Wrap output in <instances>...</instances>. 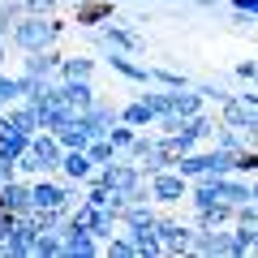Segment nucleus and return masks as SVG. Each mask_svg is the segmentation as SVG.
Segmentation results:
<instances>
[{
    "label": "nucleus",
    "mask_w": 258,
    "mask_h": 258,
    "mask_svg": "<svg viewBox=\"0 0 258 258\" xmlns=\"http://www.w3.org/2000/svg\"><path fill=\"white\" fill-rule=\"evenodd\" d=\"M64 35V22L60 18H43V13H22L18 22H13V35L9 43L18 47L22 56L26 52H43V47H56Z\"/></svg>",
    "instance_id": "nucleus-1"
},
{
    "label": "nucleus",
    "mask_w": 258,
    "mask_h": 258,
    "mask_svg": "<svg viewBox=\"0 0 258 258\" xmlns=\"http://www.w3.org/2000/svg\"><path fill=\"white\" fill-rule=\"evenodd\" d=\"M120 155L138 159L147 176H155V172H164V168H172V164H176V155L164 147V138H159V134H147V129H138L134 147H129V151H120Z\"/></svg>",
    "instance_id": "nucleus-2"
},
{
    "label": "nucleus",
    "mask_w": 258,
    "mask_h": 258,
    "mask_svg": "<svg viewBox=\"0 0 258 258\" xmlns=\"http://www.w3.org/2000/svg\"><path fill=\"white\" fill-rule=\"evenodd\" d=\"M189 176L176 172V168H164V172L151 176V198H155L159 207H176V203H189Z\"/></svg>",
    "instance_id": "nucleus-3"
},
{
    "label": "nucleus",
    "mask_w": 258,
    "mask_h": 258,
    "mask_svg": "<svg viewBox=\"0 0 258 258\" xmlns=\"http://www.w3.org/2000/svg\"><path fill=\"white\" fill-rule=\"evenodd\" d=\"M103 64H108L112 74H120L125 82H138V86H151V64H138L129 52H120V47H108L103 43Z\"/></svg>",
    "instance_id": "nucleus-4"
},
{
    "label": "nucleus",
    "mask_w": 258,
    "mask_h": 258,
    "mask_svg": "<svg viewBox=\"0 0 258 258\" xmlns=\"http://www.w3.org/2000/svg\"><path fill=\"white\" fill-rule=\"evenodd\" d=\"M91 254H103V241L95 237L86 224H64V258H91Z\"/></svg>",
    "instance_id": "nucleus-5"
},
{
    "label": "nucleus",
    "mask_w": 258,
    "mask_h": 258,
    "mask_svg": "<svg viewBox=\"0 0 258 258\" xmlns=\"http://www.w3.org/2000/svg\"><path fill=\"white\" fill-rule=\"evenodd\" d=\"M56 95H60L64 103L74 112H86V108H95V82L91 78H56Z\"/></svg>",
    "instance_id": "nucleus-6"
},
{
    "label": "nucleus",
    "mask_w": 258,
    "mask_h": 258,
    "mask_svg": "<svg viewBox=\"0 0 258 258\" xmlns=\"http://www.w3.org/2000/svg\"><path fill=\"white\" fill-rule=\"evenodd\" d=\"M155 232H159V241H164V254H189L194 224H181V220H172V215H159Z\"/></svg>",
    "instance_id": "nucleus-7"
},
{
    "label": "nucleus",
    "mask_w": 258,
    "mask_h": 258,
    "mask_svg": "<svg viewBox=\"0 0 258 258\" xmlns=\"http://www.w3.org/2000/svg\"><path fill=\"white\" fill-rule=\"evenodd\" d=\"M35 237H39L35 211H30V215H18V228H13V237L5 241L0 254H5V258H26V254H35Z\"/></svg>",
    "instance_id": "nucleus-8"
},
{
    "label": "nucleus",
    "mask_w": 258,
    "mask_h": 258,
    "mask_svg": "<svg viewBox=\"0 0 258 258\" xmlns=\"http://www.w3.org/2000/svg\"><path fill=\"white\" fill-rule=\"evenodd\" d=\"M0 207L13 211V215H30V211H35V194H30L26 176H13V181L0 185Z\"/></svg>",
    "instance_id": "nucleus-9"
},
{
    "label": "nucleus",
    "mask_w": 258,
    "mask_h": 258,
    "mask_svg": "<svg viewBox=\"0 0 258 258\" xmlns=\"http://www.w3.org/2000/svg\"><path fill=\"white\" fill-rule=\"evenodd\" d=\"M108 43V47H120V52H142V35L138 30H129V22H103L99 26V47Z\"/></svg>",
    "instance_id": "nucleus-10"
},
{
    "label": "nucleus",
    "mask_w": 258,
    "mask_h": 258,
    "mask_svg": "<svg viewBox=\"0 0 258 258\" xmlns=\"http://www.w3.org/2000/svg\"><path fill=\"white\" fill-rule=\"evenodd\" d=\"M56 138H60V147H64V151H86L95 134H91V120H86L82 112H74V116L64 120L60 129H56Z\"/></svg>",
    "instance_id": "nucleus-11"
},
{
    "label": "nucleus",
    "mask_w": 258,
    "mask_h": 258,
    "mask_svg": "<svg viewBox=\"0 0 258 258\" xmlns=\"http://www.w3.org/2000/svg\"><path fill=\"white\" fill-rule=\"evenodd\" d=\"M60 60L64 56L56 52V47H43V52H26V60H22V74H35V78H60Z\"/></svg>",
    "instance_id": "nucleus-12"
},
{
    "label": "nucleus",
    "mask_w": 258,
    "mask_h": 258,
    "mask_svg": "<svg viewBox=\"0 0 258 258\" xmlns=\"http://www.w3.org/2000/svg\"><path fill=\"white\" fill-rule=\"evenodd\" d=\"M30 151H35V155L43 159V168H47V172H60V159H64V147H60V138H56L52 129H39L35 138H30Z\"/></svg>",
    "instance_id": "nucleus-13"
},
{
    "label": "nucleus",
    "mask_w": 258,
    "mask_h": 258,
    "mask_svg": "<svg viewBox=\"0 0 258 258\" xmlns=\"http://www.w3.org/2000/svg\"><path fill=\"white\" fill-rule=\"evenodd\" d=\"M35 112H39V129H52V134H56V129H60L69 116H74V108H69V103H64L56 91L47 95L43 103H35Z\"/></svg>",
    "instance_id": "nucleus-14"
},
{
    "label": "nucleus",
    "mask_w": 258,
    "mask_h": 258,
    "mask_svg": "<svg viewBox=\"0 0 258 258\" xmlns=\"http://www.w3.org/2000/svg\"><path fill=\"white\" fill-rule=\"evenodd\" d=\"M82 116L91 120V134H95V138H108V134H112V125L120 120V108H116L112 99H95V108H86Z\"/></svg>",
    "instance_id": "nucleus-15"
},
{
    "label": "nucleus",
    "mask_w": 258,
    "mask_h": 258,
    "mask_svg": "<svg viewBox=\"0 0 258 258\" xmlns=\"http://www.w3.org/2000/svg\"><path fill=\"white\" fill-rule=\"evenodd\" d=\"M30 138L35 134H22L9 125V116H0V159H22L30 151Z\"/></svg>",
    "instance_id": "nucleus-16"
},
{
    "label": "nucleus",
    "mask_w": 258,
    "mask_h": 258,
    "mask_svg": "<svg viewBox=\"0 0 258 258\" xmlns=\"http://www.w3.org/2000/svg\"><path fill=\"white\" fill-rule=\"evenodd\" d=\"M56 176H64V181H91L95 176V159H91V151H64V159H60V172Z\"/></svg>",
    "instance_id": "nucleus-17"
},
{
    "label": "nucleus",
    "mask_w": 258,
    "mask_h": 258,
    "mask_svg": "<svg viewBox=\"0 0 258 258\" xmlns=\"http://www.w3.org/2000/svg\"><path fill=\"white\" fill-rule=\"evenodd\" d=\"M112 0H78L74 5V22L78 26H103V22H112Z\"/></svg>",
    "instance_id": "nucleus-18"
},
{
    "label": "nucleus",
    "mask_w": 258,
    "mask_h": 258,
    "mask_svg": "<svg viewBox=\"0 0 258 258\" xmlns=\"http://www.w3.org/2000/svg\"><path fill=\"white\" fill-rule=\"evenodd\" d=\"M120 120L125 125H134V129H155V108H151V99L147 95H138V99H129V103H120Z\"/></svg>",
    "instance_id": "nucleus-19"
},
{
    "label": "nucleus",
    "mask_w": 258,
    "mask_h": 258,
    "mask_svg": "<svg viewBox=\"0 0 258 258\" xmlns=\"http://www.w3.org/2000/svg\"><path fill=\"white\" fill-rule=\"evenodd\" d=\"M232 220H237V207L232 203H211V207H198L194 211V224L198 228H228Z\"/></svg>",
    "instance_id": "nucleus-20"
},
{
    "label": "nucleus",
    "mask_w": 258,
    "mask_h": 258,
    "mask_svg": "<svg viewBox=\"0 0 258 258\" xmlns=\"http://www.w3.org/2000/svg\"><path fill=\"white\" fill-rule=\"evenodd\" d=\"M125 232H129V241H134V249H138V258L164 254V241H159L155 224H134V228H125Z\"/></svg>",
    "instance_id": "nucleus-21"
},
{
    "label": "nucleus",
    "mask_w": 258,
    "mask_h": 258,
    "mask_svg": "<svg viewBox=\"0 0 258 258\" xmlns=\"http://www.w3.org/2000/svg\"><path fill=\"white\" fill-rule=\"evenodd\" d=\"M5 116H9V125L22 129V134H39V112H35V103L18 99V103H9V108H5Z\"/></svg>",
    "instance_id": "nucleus-22"
},
{
    "label": "nucleus",
    "mask_w": 258,
    "mask_h": 258,
    "mask_svg": "<svg viewBox=\"0 0 258 258\" xmlns=\"http://www.w3.org/2000/svg\"><path fill=\"white\" fill-rule=\"evenodd\" d=\"M172 112L189 120V116H198V112H207V99L198 95V86H185V91L172 95Z\"/></svg>",
    "instance_id": "nucleus-23"
},
{
    "label": "nucleus",
    "mask_w": 258,
    "mask_h": 258,
    "mask_svg": "<svg viewBox=\"0 0 258 258\" xmlns=\"http://www.w3.org/2000/svg\"><path fill=\"white\" fill-rule=\"evenodd\" d=\"M189 254H220V228H198L194 224V237H189Z\"/></svg>",
    "instance_id": "nucleus-24"
},
{
    "label": "nucleus",
    "mask_w": 258,
    "mask_h": 258,
    "mask_svg": "<svg viewBox=\"0 0 258 258\" xmlns=\"http://www.w3.org/2000/svg\"><path fill=\"white\" fill-rule=\"evenodd\" d=\"M95 56H64L60 60V78H95Z\"/></svg>",
    "instance_id": "nucleus-25"
},
{
    "label": "nucleus",
    "mask_w": 258,
    "mask_h": 258,
    "mask_svg": "<svg viewBox=\"0 0 258 258\" xmlns=\"http://www.w3.org/2000/svg\"><path fill=\"white\" fill-rule=\"evenodd\" d=\"M151 86H168V91H185V86H194L185 74H176V69H164V64H151Z\"/></svg>",
    "instance_id": "nucleus-26"
},
{
    "label": "nucleus",
    "mask_w": 258,
    "mask_h": 258,
    "mask_svg": "<svg viewBox=\"0 0 258 258\" xmlns=\"http://www.w3.org/2000/svg\"><path fill=\"white\" fill-rule=\"evenodd\" d=\"M211 147H220V151H232V155H237V151H241V147H249V142H245V134H241V129H232V125H224V120H220V129H215Z\"/></svg>",
    "instance_id": "nucleus-27"
},
{
    "label": "nucleus",
    "mask_w": 258,
    "mask_h": 258,
    "mask_svg": "<svg viewBox=\"0 0 258 258\" xmlns=\"http://www.w3.org/2000/svg\"><path fill=\"white\" fill-rule=\"evenodd\" d=\"M103 254H108V258H138V249H134V241H129V232L120 228L116 237H108V241H103Z\"/></svg>",
    "instance_id": "nucleus-28"
},
{
    "label": "nucleus",
    "mask_w": 258,
    "mask_h": 258,
    "mask_svg": "<svg viewBox=\"0 0 258 258\" xmlns=\"http://www.w3.org/2000/svg\"><path fill=\"white\" fill-rule=\"evenodd\" d=\"M64 254V232H39L35 237V258H52Z\"/></svg>",
    "instance_id": "nucleus-29"
},
{
    "label": "nucleus",
    "mask_w": 258,
    "mask_h": 258,
    "mask_svg": "<svg viewBox=\"0 0 258 258\" xmlns=\"http://www.w3.org/2000/svg\"><path fill=\"white\" fill-rule=\"evenodd\" d=\"M91 159H95V168H103V164H112V159H120V151H116V142L112 138H91Z\"/></svg>",
    "instance_id": "nucleus-30"
},
{
    "label": "nucleus",
    "mask_w": 258,
    "mask_h": 258,
    "mask_svg": "<svg viewBox=\"0 0 258 258\" xmlns=\"http://www.w3.org/2000/svg\"><path fill=\"white\" fill-rule=\"evenodd\" d=\"M189 129H194V138H198V142H211L215 129H220V120H215L211 112H198V116H189Z\"/></svg>",
    "instance_id": "nucleus-31"
},
{
    "label": "nucleus",
    "mask_w": 258,
    "mask_h": 258,
    "mask_svg": "<svg viewBox=\"0 0 258 258\" xmlns=\"http://www.w3.org/2000/svg\"><path fill=\"white\" fill-rule=\"evenodd\" d=\"M18 99H22L18 74H5V69H0V108H9V103H18Z\"/></svg>",
    "instance_id": "nucleus-32"
},
{
    "label": "nucleus",
    "mask_w": 258,
    "mask_h": 258,
    "mask_svg": "<svg viewBox=\"0 0 258 258\" xmlns=\"http://www.w3.org/2000/svg\"><path fill=\"white\" fill-rule=\"evenodd\" d=\"M232 168H237L241 176H258V147H241L237 155H232Z\"/></svg>",
    "instance_id": "nucleus-33"
},
{
    "label": "nucleus",
    "mask_w": 258,
    "mask_h": 258,
    "mask_svg": "<svg viewBox=\"0 0 258 258\" xmlns=\"http://www.w3.org/2000/svg\"><path fill=\"white\" fill-rule=\"evenodd\" d=\"M194 86H198V95H203L207 103H215V108H220L224 99H232V91H228L224 82H194Z\"/></svg>",
    "instance_id": "nucleus-34"
},
{
    "label": "nucleus",
    "mask_w": 258,
    "mask_h": 258,
    "mask_svg": "<svg viewBox=\"0 0 258 258\" xmlns=\"http://www.w3.org/2000/svg\"><path fill=\"white\" fill-rule=\"evenodd\" d=\"M18 176H26V181H35V176H47V168H43V159H39L35 151H26V155L18 159Z\"/></svg>",
    "instance_id": "nucleus-35"
},
{
    "label": "nucleus",
    "mask_w": 258,
    "mask_h": 258,
    "mask_svg": "<svg viewBox=\"0 0 258 258\" xmlns=\"http://www.w3.org/2000/svg\"><path fill=\"white\" fill-rule=\"evenodd\" d=\"M108 138L116 142V151H129V147H134V138H138V129H134V125H125V120H116Z\"/></svg>",
    "instance_id": "nucleus-36"
},
{
    "label": "nucleus",
    "mask_w": 258,
    "mask_h": 258,
    "mask_svg": "<svg viewBox=\"0 0 258 258\" xmlns=\"http://www.w3.org/2000/svg\"><path fill=\"white\" fill-rule=\"evenodd\" d=\"M232 78H237V82H254V78H258V60H237V64H232Z\"/></svg>",
    "instance_id": "nucleus-37"
},
{
    "label": "nucleus",
    "mask_w": 258,
    "mask_h": 258,
    "mask_svg": "<svg viewBox=\"0 0 258 258\" xmlns=\"http://www.w3.org/2000/svg\"><path fill=\"white\" fill-rule=\"evenodd\" d=\"M13 228H18V215H13V211H5V207H0V249H5V241L13 237Z\"/></svg>",
    "instance_id": "nucleus-38"
},
{
    "label": "nucleus",
    "mask_w": 258,
    "mask_h": 258,
    "mask_svg": "<svg viewBox=\"0 0 258 258\" xmlns=\"http://www.w3.org/2000/svg\"><path fill=\"white\" fill-rule=\"evenodd\" d=\"M26 5V13H43V18H56V5L60 0H22Z\"/></svg>",
    "instance_id": "nucleus-39"
},
{
    "label": "nucleus",
    "mask_w": 258,
    "mask_h": 258,
    "mask_svg": "<svg viewBox=\"0 0 258 258\" xmlns=\"http://www.w3.org/2000/svg\"><path fill=\"white\" fill-rule=\"evenodd\" d=\"M232 9H241V13H249V18L258 22V0H228Z\"/></svg>",
    "instance_id": "nucleus-40"
},
{
    "label": "nucleus",
    "mask_w": 258,
    "mask_h": 258,
    "mask_svg": "<svg viewBox=\"0 0 258 258\" xmlns=\"http://www.w3.org/2000/svg\"><path fill=\"white\" fill-rule=\"evenodd\" d=\"M9 35H13V22H0V43H9Z\"/></svg>",
    "instance_id": "nucleus-41"
},
{
    "label": "nucleus",
    "mask_w": 258,
    "mask_h": 258,
    "mask_svg": "<svg viewBox=\"0 0 258 258\" xmlns=\"http://www.w3.org/2000/svg\"><path fill=\"white\" fill-rule=\"evenodd\" d=\"M194 5H198V9H215V5H220V0H194Z\"/></svg>",
    "instance_id": "nucleus-42"
},
{
    "label": "nucleus",
    "mask_w": 258,
    "mask_h": 258,
    "mask_svg": "<svg viewBox=\"0 0 258 258\" xmlns=\"http://www.w3.org/2000/svg\"><path fill=\"white\" fill-rule=\"evenodd\" d=\"M5 56H9V43H0V69H5Z\"/></svg>",
    "instance_id": "nucleus-43"
},
{
    "label": "nucleus",
    "mask_w": 258,
    "mask_h": 258,
    "mask_svg": "<svg viewBox=\"0 0 258 258\" xmlns=\"http://www.w3.org/2000/svg\"><path fill=\"white\" fill-rule=\"evenodd\" d=\"M249 86H254V91H258V78H254V82H249Z\"/></svg>",
    "instance_id": "nucleus-44"
},
{
    "label": "nucleus",
    "mask_w": 258,
    "mask_h": 258,
    "mask_svg": "<svg viewBox=\"0 0 258 258\" xmlns=\"http://www.w3.org/2000/svg\"><path fill=\"white\" fill-rule=\"evenodd\" d=\"M168 5H181V0H168Z\"/></svg>",
    "instance_id": "nucleus-45"
},
{
    "label": "nucleus",
    "mask_w": 258,
    "mask_h": 258,
    "mask_svg": "<svg viewBox=\"0 0 258 258\" xmlns=\"http://www.w3.org/2000/svg\"><path fill=\"white\" fill-rule=\"evenodd\" d=\"M112 5H120V0H112Z\"/></svg>",
    "instance_id": "nucleus-46"
}]
</instances>
